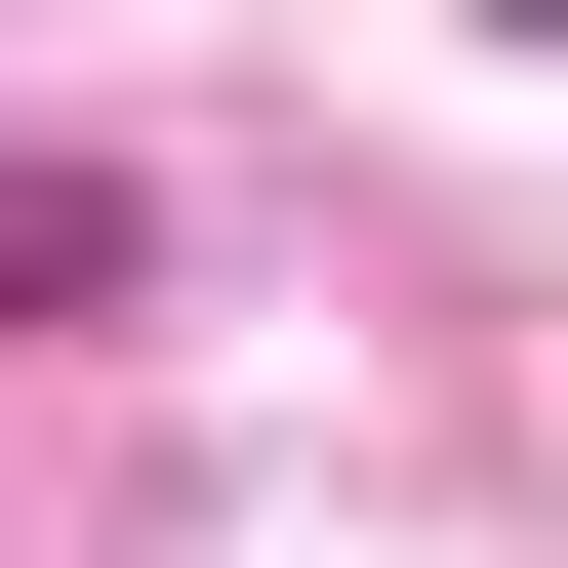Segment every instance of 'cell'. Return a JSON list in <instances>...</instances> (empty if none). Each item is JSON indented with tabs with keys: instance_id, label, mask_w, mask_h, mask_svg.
<instances>
[{
	"instance_id": "cell-1",
	"label": "cell",
	"mask_w": 568,
	"mask_h": 568,
	"mask_svg": "<svg viewBox=\"0 0 568 568\" xmlns=\"http://www.w3.org/2000/svg\"><path fill=\"white\" fill-rule=\"evenodd\" d=\"M122 244H163L122 163H0V325H122Z\"/></svg>"
}]
</instances>
